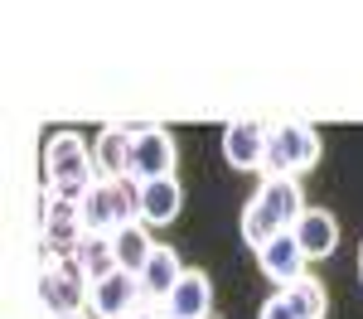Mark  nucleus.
<instances>
[{"label": "nucleus", "instance_id": "obj_18", "mask_svg": "<svg viewBox=\"0 0 363 319\" xmlns=\"http://www.w3.org/2000/svg\"><path fill=\"white\" fill-rule=\"evenodd\" d=\"M286 300L296 305L301 319H325V310H330V295H325V286L315 276H301L296 286H286Z\"/></svg>", "mask_w": 363, "mask_h": 319}, {"label": "nucleus", "instance_id": "obj_20", "mask_svg": "<svg viewBox=\"0 0 363 319\" xmlns=\"http://www.w3.org/2000/svg\"><path fill=\"white\" fill-rule=\"evenodd\" d=\"M257 319H301V315H296V305L286 300V290H277L272 300H262V310H257Z\"/></svg>", "mask_w": 363, "mask_h": 319}, {"label": "nucleus", "instance_id": "obj_6", "mask_svg": "<svg viewBox=\"0 0 363 319\" xmlns=\"http://www.w3.org/2000/svg\"><path fill=\"white\" fill-rule=\"evenodd\" d=\"M174 174V136L165 126H136V145H131V184H150V179H165Z\"/></svg>", "mask_w": 363, "mask_h": 319}, {"label": "nucleus", "instance_id": "obj_2", "mask_svg": "<svg viewBox=\"0 0 363 319\" xmlns=\"http://www.w3.org/2000/svg\"><path fill=\"white\" fill-rule=\"evenodd\" d=\"M83 228L97 237H116L121 228L140 223V203H136V184L131 179H97L78 203Z\"/></svg>", "mask_w": 363, "mask_h": 319}, {"label": "nucleus", "instance_id": "obj_23", "mask_svg": "<svg viewBox=\"0 0 363 319\" xmlns=\"http://www.w3.org/2000/svg\"><path fill=\"white\" fill-rule=\"evenodd\" d=\"M73 319H87V315H73Z\"/></svg>", "mask_w": 363, "mask_h": 319}, {"label": "nucleus", "instance_id": "obj_13", "mask_svg": "<svg viewBox=\"0 0 363 319\" xmlns=\"http://www.w3.org/2000/svg\"><path fill=\"white\" fill-rule=\"evenodd\" d=\"M296 242H301V252H306L310 261H320V257H335V247H339V223H335V213L330 208H306L301 218H296Z\"/></svg>", "mask_w": 363, "mask_h": 319}, {"label": "nucleus", "instance_id": "obj_16", "mask_svg": "<svg viewBox=\"0 0 363 319\" xmlns=\"http://www.w3.org/2000/svg\"><path fill=\"white\" fill-rule=\"evenodd\" d=\"M73 261L83 266L87 286H97V281H107L112 271H121V266H116V247H112V237H97V232H87L83 242H78Z\"/></svg>", "mask_w": 363, "mask_h": 319}, {"label": "nucleus", "instance_id": "obj_11", "mask_svg": "<svg viewBox=\"0 0 363 319\" xmlns=\"http://www.w3.org/2000/svg\"><path fill=\"white\" fill-rule=\"evenodd\" d=\"M136 203H140V223L145 228H160V223H174V213L184 208V189H179L174 174H165V179L136 184Z\"/></svg>", "mask_w": 363, "mask_h": 319}, {"label": "nucleus", "instance_id": "obj_4", "mask_svg": "<svg viewBox=\"0 0 363 319\" xmlns=\"http://www.w3.org/2000/svg\"><path fill=\"white\" fill-rule=\"evenodd\" d=\"M320 160V136H315V126L306 121H281L277 131H272V141H267V170L272 174H306L310 165Z\"/></svg>", "mask_w": 363, "mask_h": 319}, {"label": "nucleus", "instance_id": "obj_3", "mask_svg": "<svg viewBox=\"0 0 363 319\" xmlns=\"http://www.w3.org/2000/svg\"><path fill=\"white\" fill-rule=\"evenodd\" d=\"M87 295H92V286H87L83 266L68 257V261H49L44 271H39V305H44V315L49 319H73L87 310Z\"/></svg>", "mask_w": 363, "mask_h": 319}, {"label": "nucleus", "instance_id": "obj_17", "mask_svg": "<svg viewBox=\"0 0 363 319\" xmlns=\"http://www.w3.org/2000/svg\"><path fill=\"white\" fill-rule=\"evenodd\" d=\"M112 247H116V266H121V271H131V276H140V271H145V261H150V252H155V242H150L145 223L121 228L112 237Z\"/></svg>", "mask_w": 363, "mask_h": 319}, {"label": "nucleus", "instance_id": "obj_14", "mask_svg": "<svg viewBox=\"0 0 363 319\" xmlns=\"http://www.w3.org/2000/svg\"><path fill=\"white\" fill-rule=\"evenodd\" d=\"M179 276H184L179 252H174V247H165V242H155V252H150L145 271H140V290H145V300H150V305H165L169 290L179 286Z\"/></svg>", "mask_w": 363, "mask_h": 319}, {"label": "nucleus", "instance_id": "obj_9", "mask_svg": "<svg viewBox=\"0 0 363 319\" xmlns=\"http://www.w3.org/2000/svg\"><path fill=\"white\" fill-rule=\"evenodd\" d=\"M267 141L272 131L257 121H228L223 126V160L233 170H267Z\"/></svg>", "mask_w": 363, "mask_h": 319}, {"label": "nucleus", "instance_id": "obj_15", "mask_svg": "<svg viewBox=\"0 0 363 319\" xmlns=\"http://www.w3.org/2000/svg\"><path fill=\"white\" fill-rule=\"evenodd\" d=\"M131 145H136V126H107L97 136L92 160H97L102 179H126V170H131Z\"/></svg>", "mask_w": 363, "mask_h": 319}, {"label": "nucleus", "instance_id": "obj_1", "mask_svg": "<svg viewBox=\"0 0 363 319\" xmlns=\"http://www.w3.org/2000/svg\"><path fill=\"white\" fill-rule=\"evenodd\" d=\"M97 179H102V174H97V160H92V150H87V141L78 131L49 136V145H44V184H49L54 199L83 203V194Z\"/></svg>", "mask_w": 363, "mask_h": 319}, {"label": "nucleus", "instance_id": "obj_21", "mask_svg": "<svg viewBox=\"0 0 363 319\" xmlns=\"http://www.w3.org/2000/svg\"><path fill=\"white\" fill-rule=\"evenodd\" d=\"M131 319H165V310H160V305H155V310H150V305H140Z\"/></svg>", "mask_w": 363, "mask_h": 319}, {"label": "nucleus", "instance_id": "obj_12", "mask_svg": "<svg viewBox=\"0 0 363 319\" xmlns=\"http://www.w3.org/2000/svg\"><path fill=\"white\" fill-rule=\"evenodd\" d=\"M160 310H165V319H208V310H213V286H208V276H203V271H184L179 286L169 290V300Z\"/></svg>", "mask_w": 363, "mask_h": 319}, {"label": "nucleus", "instance_id": "obj_22", "mask_svg": "<svg viewBox=\"0 0 363 319\" xmlns=\"http://www.w3.org/2000/svg\"><path fill=\"white\" fill-rule=\"evenodd\" d=\"M359 281H363V242H359Z\"/></svg>", "mask_w": 363, "mask_h": 319}, {"label": "nucleus", "instance_id": "obj_7", "mask_svg": "<svg viewBox=\"0 0 363 319\" xmlns=\"http://www.w3.org/2000/svg\"><path fill=\"white\" fill-rule=\"evenodd\" d=\"M140 300H145L140 276H131V271H112L107 281H97V286H92L87 310H92L97 319H131L140 310Z\"/></svg>", "mask_w": 363, "mask_h": 319}, {"label": "nucleus", "instance_id": "obj_8", "mask_svg": "<svg viewBox=\"0 0 363 319\" xmlns=\"http://www.w3.org/2000/svg\"><path fill=\"white\" fill-rule=\"evenodd\" d=\"M306 252H301V242H296V232H277L262 252H257V266H262V276L272 281V286H296L301 276H306Z\"/></svg>", "mask_w": 363, "mask_h": 319}, {"label": "nucleus", "instance_id": "obj_10", "mask_svg": "<svg viewBox=\"0 0 363 319\" xmlns=\"http://www.w3.org/2000/svg\"><path fill=\"white\" fill-rule=\"evenodd\" d=\"M252 199L262 203L272 218H277V228H296V218L306 213V194H301V179H291V174H267L262 179V189L252 194Z\"/></svg>", "mask_w": 363, "mask_h": 319}, {"label": "nucleus", "instance_id": "obj_5", "mask_svg": "<svg viewBox=\"0 0 363 319\" xmlns=\"http://www.w3.org/2000/svg\"><path fill=\"white\" fill-rule=\"evenodd\" d=\"M83 237H87V228H83L78 203L49 194V199H44V266H49V261H68L78 252Z\"/></svg>", "mask_w": 363, "mask_h": 319}, {"label": "nucleus", "instance_id": "obj_19", "mask_svg": "<svg viewBox=\"0 0 363 319\" xmlns=\"http://www.w3.org/2000/svg\"><path fill=\"white\" fill-rule=\"evenodd\" d=\"M277 232H286V228H277V218H272L257 199H247V208H242V242H247L252 252H262Z\"/></svg>", "mask_w": 363, "mask_h": 319}]
</instances>
